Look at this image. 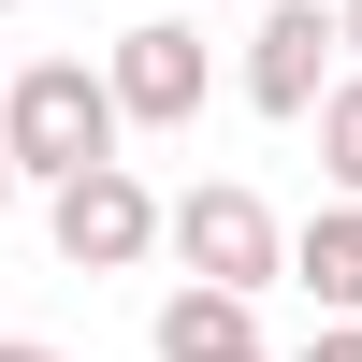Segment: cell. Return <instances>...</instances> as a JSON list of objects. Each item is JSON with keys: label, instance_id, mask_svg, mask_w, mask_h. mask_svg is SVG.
Here are the masks:
<instances>
[{"label": "cell", "instance_id": "6da1fadb", "mask_svg": "<svg viewBox=\"0 0 362 362\" xmlns=\"http://www.w3.org/2000/svg\"><path fill=\"white\" fill-rule=\"evenodd\" d=\"M116 131H131V102H116L102 58H29V73L0 87V145L29 160V189H58V174L116 160Z\"/></svg>", "mask_w": 362, "mask_h": 362}, {"label": "cell", "instance_id": "7a4b0ae2", "mask_svg": "<svg viewBox=\"0 0 362 362\" xmlns=\"http://www.w3.org/2000/svg\"><path fill=\"white\" fill-rule=\"evenodd\" d=\"M44 232H58L73 276H131V261L174 247V203L145 189L131 160H87V174H58V189H44Z\"/></svg>", "mask_w": 362, "mask_h": 362}, {"label": "cell", "instance_id": "3957f363", "mask_svg": "<svg viewBox=\"0 0 362 362\" xmlns=\"http://www.w3.org/2000/svg\"><path fill=\"white\" fill-rule=\"evenodd\" d=\"M334 58H348V0H261L232 87H247L261 116H319V102H334Z\"/></svg>", "mask_w": 362, "mask_h": 362}, {"label": "cell", "instance_id": "277c9868", "mask_svg": "<svg viewBox=\"0 0 362 362\" xmlns=\"http://www.w3.org/2000/svg\"><path fill=\"white\" fill-rule=\"evenodd\" d=\"M174 261L218 276V290H276V276H290V232H276V203H261V189L203 174V189L174 203Z\"/></svg>", "mask_w": 362, "mask_h": 362}, {"label": "cell", "instance_id": "5b68a950", "mask_svg": "<svg viewBox=\"0 0 362 362\" xmlns=\"http://www.w3.org/2000/svg\"><path fill=\"white\" fill-rule=\"evenodd\" d=\"M116 102H131V131H189L203 116V87H218V44H203L189 15H145V29H116Z\"/></svg>", "mask_w": 362, "mask_h": 362}, {"label": "cell", "instance_id": "8992f818", "mask_svg": "<svg viewBox=\"0 0 362 362\" xmlns=\"http://www.w3.org/2000/svg\"><path fill=\"white\" fill-rule=\"evenodd\" d=\"M160 362H261V290L174 276V290H160Z\"/></svg>", "mask_w": 362, "mask_h": 362}, {"label": "cell", "instance_id": "52a82bcc", "mask_svg": "<svg viewBox=\"0 0 362 362\" xmlns=\"http://www.w3.org/2000/svg\"><path fill=\"white\" fill-rule=\"evenodd\" d=\"M290 276L319 290V319H362V189H334L305 232H290Z\"/></svg>", "mask_w": 362, "mask_h": 362}, {"label": "cell", "instance_id": "ba28073f", "mask_svg": "<svg viewBox=\"0 0 362 362\" xmlns=\"http://www.w3.org/2000/svg\"><path fill=\"white\" fill-rule=\"evenodd\" d=\"M319 174L362 189V73H334V102H319Z\"/></svg>", "mask_w": 362, "mask_h": 362}, {"label": "cell", "instance_id": "9c48e42d", "mask_svg": "<svg viewBox=\"0 0 362 362\" xmlns=\"http://www.w3.org/2000/svg\"><path fill=\"white\" fill-rule=\"evenodd\" d=\"M305 362H362V319H319V348Z\"/></svg>", "mask_w": 362, "mask_h": 362}, {"label": "cell", "instance_id": "30bf717a", "mask_svg": "<svg viewBox=\"0 0 362 362\" xmlns=\"http://www.w3.org/2000/svg\"><path fill=\"white\" fill-rule=\"evenodd\" d=\"M0 362H73V348H44V334H0Z\"/></svg>", "mask_w": 362, "mask_h": 362}, {"label": "cell", "instance_id": "8fae6325", "mask_svg": "<svg viewBox=\"0 0 362 362\" xmlns=\"http://www.w3.org/2000/svg\"><path fill=\"white\" fill-rule=\"evenodd\" d=\"M15 189H29V160H15V145H0V218H15Z\"/></svg>", "mask_w": 362, "mask_h": 362}, {"label": "cell", "instance_id": "7c38bea8", "mask_svg": "<svg viewBox=\"0 0 362 362\" xmlns=\"http://www.w3.org/2000/svg\"><path fill=\"white\" fill-rule=\"evenodd\" d=\"M348 58H362V0H348Z\"/></svg>", "mask_w": 362, "mask_h": 362}, {"label": "cell", "instance_id": "4fadbf2b", "mask_svg": "<svg viewBox=\"0 0 362 362\" xmlns=\"http://www.w3.org/2000/svg\"><path fill=\"white\" fill-rule=\"evenodd\" d=\"M0 15H15V0H0Z\"/></svg>", "mask_w": 362, "mask_h": 362}]
</instances>
